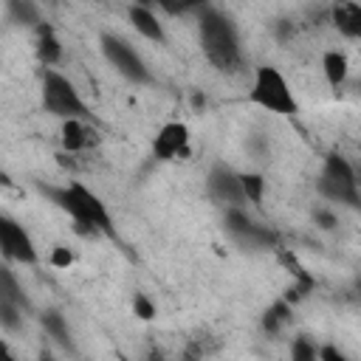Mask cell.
Instances as JSON below:
<instances>
[{"label":"cell","instance_id":"7a4b0ae2","mask_svg":"<svg viewBox=\"0 0 361 361\" xmlns=\"http://www.w3.org/2000/svg\"><path fill=\"white\" fill-rule=\"evenodd\" d=\"M54 203L56 209H62L73 223H76V231L82 234H107V237H116V228H113V220H110V212L107 206L102 203V197L87 189L85 183L79 180H71L65 186H39Z\"/></svg>","mask_w":361,"mask_h":361},{"label":"cell","instance_id":"ac0fdd59","mask_svg":"<svg viewBox=\"0 0 361 361\" xmlns=\"http://www.w3.org/2000/svg\"><path fill=\"white\" fill-rule=\"evenodd\" d=\"M290 302H285V299H276L265 313H262V330L268 333V336H276L288 322H290Z\"/></svg>","mask_w":361,"mask_h":361},{"label":"cell","instance_id":"6da1fadb","mask_svg":"<svg viewBox=\"0 0 361 361\" xmlns=\"http://www.w3.org/2000/svg\"><path fill=\"white\" fill-rule=\"evenodd\" d=\"M197 37H200V48L214 71L237 73L243 68L240 34L228 14H223L212 6H203L197 11Z\"/></svg>","mask_w":361,"mask_h":361},{"label":"cell","instance_id":"7402d4cb","mask_svg":"<svg viewBox=\"0 0 361 361\" xmlns=\"http://www.w3.org/2000/svg\"><path fill=\"white\" fill-rule=\"evenodd\" d=\"M155 6H161L166 14L178 17V14H189V11H200L203 6H209V0H158Z\"/></svg>","mask_w":361,"mask_h":361},{"label":"cell","instance_id":"8992f818","mask_svg":"<svg viewBox=\"0 0 361 361\" xmlns=\"http://www.w3.org/2000/svg\"><path fill=\"white\" fill-rule=\"evenodd\" d=\"M99 48H102V56L107 59V65L118 76H124L127 82H133V85H149L152 82V73H149L147 62L141 59V54L130 42H124L121 37H116L110 31H102Z\"/></svg>","mask_w":361,"mask_h":361},{"label":"cell","instance_id":"d4e9b609","mask_svg":"<svg viewBox=\"0 0 361 361\" xmlns=\"http://www.w3.org/2000/svg\"><path fill=\"white\" fill-rule=\"evenodd\" d=\"M51 262H54L56 268H68V265L73 262V254H71L68 248H62V245H56V248L51 251Z\"/></svg>","mask_w":361,"mask_h":361},{"label":"cell","instance_id":"4fadbf2b","mask_svg":"<svg viewBox=\"0 0 361 361\" xmlns=\"http://www.w3.org/2000/svg\"><path fill=\"white\" fill-rule=\"evenodd\" d=\"M87 118H62L59 127V144L65 152H85L90 144H96V133L85 124Z\"/></svg>","mask_w":361,"mask_h":361},{"label":"cell","instance_id":"2e32d148","mask_svg":"<svg viewBox=\"0 0 361 361\" xmlns=\"http://www.w3.org/2000/svg\"><path fill=\"white\" fill-rule=\"evenodd\" d=\"M39 324H42V330L48 333V338H54L59 347H65V350L73 347V336H71L68 319H65L59 310H45V313L39 316Z\"/></svg>","mask_w":361,"mask_h":361},{"label":"cell","instance_id":"e0dca14e","mask_svg":"<svg viewBox=\"0 0 361 361\" xmlns=\"http://www.w3.org/2000/svg\"><path fill=\"white\" fill-rule=\"evenodd\" d=\"M6 14L11 23L25 25V28H37L42 23L39 6L34 0H6Z\"/></svg>","mask_w":361,"mask_h":361},{"label":"cell","instance_id":"484cf974","mask_svg":"<svg viewBox=\"0 0 361 361\" xmlns=\"http://www.w3.org/2000/svg\"><path fill=\"white\" fill-rule=\"evenodd\" d=\"M316 358H322V361H344V353L336 350L333 344H324V347H316Z\"/></svg>","mask_w":361,"mask_h":361},{"label":"cell","instance_id":"d6986e66","mask_svg":"<svg viewBox=\"0 0 361 361\" xmlns=\"http://www.w3.org/2000/svg\"><path fill=\"white\" fill-rule=\"evenodd\" d=\"M25 307L23 305H17L14 299H6V296H0V327L6 330V333H17L20 327H23V322H25Z\"/></svg>","mask_w":361,"mask_h":361},{"label":"cell","instance_id":"603a6c76","mask_svg":"<svg viewBox=\"0 0 361 361\" xmlns=\"http://www.w3.org/2000/svg\"><path fill=\"white\" fill-rule=\"evenodd\" d=\"M290 355H293V361H316V344L307 336H299L290 344Z\"/></svg>","mask_w":361,"mask_h":361},{"label":"cell","instance_id":"7c38bea8","mask_svg":"<svg viewBox=\"0 0 361 361\" xmlns=\"http://www.w3.org/2000/svg\"><path fill=\"white\" fill-rule=\"evenodd\" d=\"M127 20L133 23V28H135L144 39L158 42V45H166V31H164V25L158 23V17H155L152 6L130 3V8H127Z\"/></svg>","mask_w":361,"mask_h":361},{"label":"cell","instance_id":"ffe728a7","mask_svg":"<svg viewBox=\"0 0 361 361\" xmlns=\"http://www.w3.org/2000/svg\"><path fill=\"white\" fill-rule=\"evenodd\" d=\"M0 296L14 299V302H17V305H23L25 310H31V299L25 296V290H23L20 279L14 276V271H8L6 265H0Z\"/></svg>","mask_w":361,"mask_h":361},{"label":"cell","instance_id":"30bf717a","mask_svg":"<svg viewBox=\"0 0 361 361\" xmlns=\"http://www.w3.org/2000/svg\"><path fill=\"white\" fill-rule=\"evenodd\" d=\"M189 152V127L183 121H166L152 138V155L158 161H186Z\"/></svg>","mask_w":361,"mask_h":361},{"label":"cell","instance_id":"4316f807","mask_svg":"<svg viewBox=\"0 0 361 361\" xmlns=\"http://www.w3.org/2000/svg\"><path fill=\"white\" fill-rule=\"evenodd\" d=\"M313 220H316V226H322V228H336V214L327 212V209H316Z\"/></svg>","mask_w":361,"mask_h":361},{"label":"cell","instance_id":"f1b7e54d","mask_svg":"<svg viewBox=\"0 0 361 361\" xmlns=\"http://www.w3.org/2000/svg\"><path fill=\"white\" fill-rule=\"evenodd\" d=\"M133 3H138V6H155L158 0H133Z\"/></svg>","mask_w":361,"mask_h":361},{"label":"cell","instance_id":"9c48e42d","mask_svg":"<svg viewBox=\"0 0 361 361\" xmlns=\"http://www.w3.org/2000/svg\"><path fill=\"white\" fill-rule=\"evenodd\" d=\"M0 254L8 262H20V265H34L39 259L37 245L25 231V226L3 212H0Z\"/></svg>","mask_w":361,"mask_h":361},{"label":"cell","instance_id":"83f0119b","mask_svg":"<svg viewBox=\"0 0 361 361\" xmlns=\"http://www.w3.org/2000/svg\"><path fill=\"white\" fill-rule=\"evenodd\" d=\"M0 358H3V361H6V358H11V350H8V344H6L3 338H0Z\"/></svg>","mask_w":361,"mask_h":361},{"label":"cell","instance_id":"5b68a950","mask_svg":"<svg viewBox=\"0 0 361 361\" xmlns=\"http://www.w3.org/2000/svg\"><path fill=\"white\" fill-rule=\"evenodd\" d=\"M42 107L56 118H90V107L82 102L76 85L54 68L42 71Z\"/></svg>","mask_w":361,"mask_h":361},{"label":"cell","instance_id":"44dd1931","mask_svg":"<svg viewBox=\"0 0 361 361\" xmlns=\"http://www.w3.org/2000/svg\"><path fill=\"white\" fill-rule=\"evenodd\" d=\"M240 180H243V192H245V200L257 209H262V197H265V178L259 172H240Z\"/></svg>","mask_w":361,"mask_h":361},{"label":"cell","instance_id":"ba28073f","mask_svg":"<svg viewBox=\"0 0 361 361\" xmlns=\"http://www.w3.org/2000/svg\"><path fill=\"white\" fill-rule=\"evenodd\" d=\"M206 195L212 203H217L220 209H245V192H243V180L240 172L223 161H214L209 175H206Z\"/></svg>","mask_w":361,"mask_h":361},{"label":"cell","instance_id":"52a82bcc","mask_svg":"<svg viewBox=\"0 0 361 361\" xmlns=\"http://www.w3.org/2000/svg\"><path fill=\"white\" fill-rule=\"evenodd\" d=\"M223 228L237 245L251 251H265L279 245V234L271 226L251 220L245 209H223Z\"/></svg>","mask_w":361,"mask_h":361},{"label":"cell","instance_id":"277c9868","mask_svg":"<svg viewBox=\"0 0 361 361\" xmlns=\"http://www.w3.org/2000/svg\"><path fill=\"white\" fill-rule=\"evenodd\" d=\"M248 102L274 113V116H293L296 113V96H293L288 79L282 76V71L274 65H259L254 71Z\"/></svg>","mask_w":361,"mask_h":361},{"label":"cell","instance_id":"5bb4252c","mask_svg":"<svg viewBox=\"0 0 361 361\" xmlns=\"http://www.w3.org/2000/svg\"><path fill=\"white\" fill-rule=\"evenodd\" d=\"M34 54H37V59H39L45 68H54V65L62 59V42H59L54 25L45 23V20L34 28Z\"/></svg>","mask_w":361,"mask_h":361},{"label":"cell","instance_id":"9a60e30c","mask_svg":"<svg viewBox=\"0 0 361 361\" xmlns=\"http://www.w3.org/2000/svg\"><path fill=\"white\" fill-rule=\"evenodd\" d=\"M322 71H324L327 85L333 90H338V87H344V82L350 76V62H347V56L341 51H327L322 56Z\"/></svg>","mask_w":361,"mask_h":361},{"label":"cell","instance_id":"8fae6325","mask_svg":"<svg viewBox=\"0 0 361 361\" xmlns=\"http://www.w3.org/2000/svg\"><path fill=\"white\" fill-rule=\"evenodd\" d=\"M330 23L341 37L358 39L361 37V6L355 0H336L330 8Z\"/></svg>","mask_w":361,"mask_h":361},{"label":"cell","instance_id":"3957f363","mask_svg":"<svg viewBox=\"0 0 361 361\" xmlns=\"http://www.w3.org/2000/svg\"><path fill=\"white\" fill-rule=\"evenodd\" d=\"M316 189L322 197L347 206V209H358L361 206V195H358V180H355V169L350 166V161L341 152H327L322 161V172L316 180Z\"/></svg>","mask_w":361,"mask_h":361},{"label":"cell","instance_id":"cb8c5ba5","mask_svg":"<svg viewBox=\"0 0 361 361\" xmlns=\"http://www.w3.org/2000/svg\"><path fill=\"white\" fill-rule=\"evenodd\" d=\"M133 313H135L141 322L155 319V305L149 302V296H147V293H135V299H133Z\"/></svg>","mask_w":361,"mask_h":361}]
</instances>
